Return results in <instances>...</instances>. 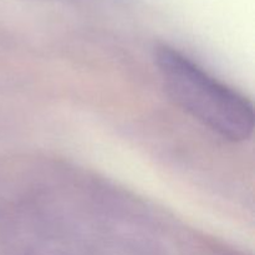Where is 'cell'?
Instances as JSON below:
<instances>
[{"label": "cell", "mask_w": 255, "mask_h": 255, "mask_svg": "<svg viewBox=\"0 0 255 255\" xmlns=\"http://www.w3.org/2000/svg\"><path fill=\"white\" fill-rule=\"evenodd\" d=\"M164 90L182 110L203 126L233 142L254 131V109L248 99L204 71L188 56L167 45L156 50Z\"/></svg>", "instance_id": "obj_1"}]
</instances>
